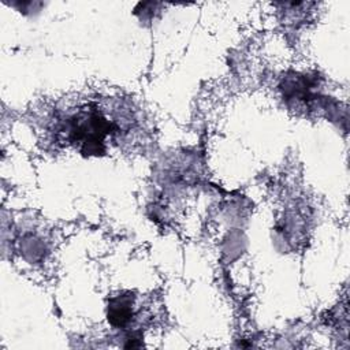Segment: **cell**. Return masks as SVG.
<instances>
[{
  "label": "cell",
  "instance_id": "1",
  "mask_svg": "<svg viewBox=\"0 0 350 350\" xmlns=\"http://www.w3.org/2000/svg\"><path fill=\"white\" fill-rule=\"evenodd\" d=\"M133 297L131 295H118L111 299L108 306V320L112 325L123 327L133 316Z\"/></svg>",
  "mask_w": 350,
  "mask_h": 350
}]
</instances>
